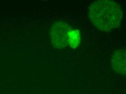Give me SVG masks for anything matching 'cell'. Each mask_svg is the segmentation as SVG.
<instances>
[{
  "label": "cell",
  "mask_w": 126,
  "mask_h": 94,
  "mask_svg": "<svg viewBox=\"0 0 126 94\" xmlns=\"http://www.w3.org/2000/svg\"><path fill=\"white\" fill-rule=\"evenodd\" d=\"M89 17L96 28L103 32H108L120 27L123 13L117 2L111 0H100L91 4Z\"/></svg>",
  "instance_id": "obj_1"
},
{
  "label": "cell",
  "mask_w": 126,
  "mask_h": 94,
  "mask_svg": "<svg viewBox=\"0 0 126 94\" xmlns=\"http://www.w3.org/2000/svg\"><path fill=\"white\" fill-rule=\"evenodd\" d=\"M126 50L119 49L114 52L111 59V67L114 72L120 75H126Z\"/></svg>",
  "instance_id": "obj_3"
},
{
  "label": "cell",
  "mask_w": 126,
  "mask_h": 94,
  "mask_svg": "<svg viewBox=\"0 0 126 94\" xmlns=\"http://www.w3.org/2000/svg\"><path fill=\"white\" fill-rule=\"evenodd\" d=\"M71 27L67 23L63 21H57L51 26L50 30V37L53 46L62 49L69 45V34Z\"/></svg>",
  "instance_id": "obj_2"
}]
</instances>
